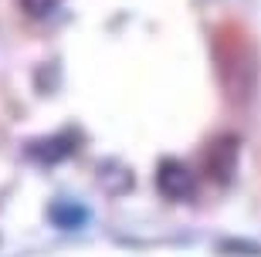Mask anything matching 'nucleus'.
Instances as JSON below:
<instances>
[{"label":"nucleus","mask_w":261,"mask_h":257,"mask_svg":"<svg viewBox=\"0 0 261 257\" xmlns=\"http://www.w3.org/2000/svg\"><path fill=\"white\" fill-rule=\"evenodd\" d=\"M20 4H24V10L31 17H48L51 10L58 7V0H20Z\"/></svg>","instance_id":"1"}]
</instances>
